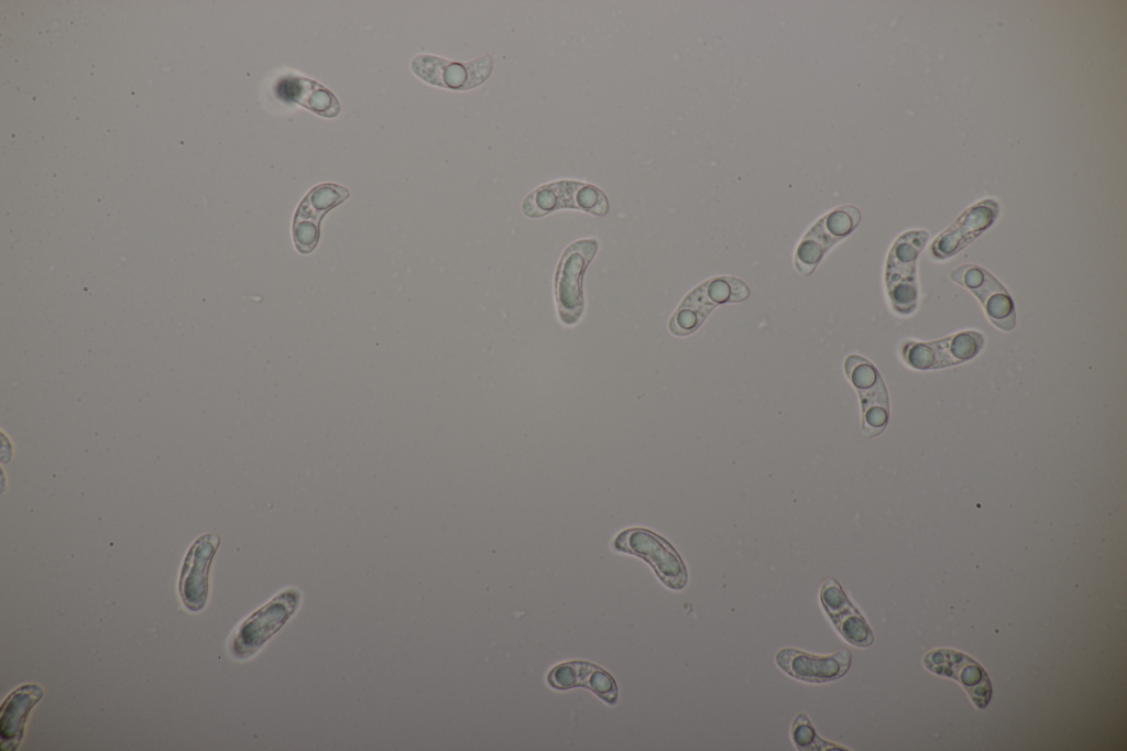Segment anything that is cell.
<instances>
[{"instance_id": "6da1fadb", "label": "cell", "mask_w": 1127, "mask_h": 751, "mask_svg": "<svg viewBox=\"0 0 1127 751\" xmlns=\"http://www.w3.org/2000/svg\"><path fill=\"white\" fill-rule=\"evenodd\" d=\"M926 230H910L894 242L886 263L887 294L895 312L911 314L918 305L917 259L928 240Z\"/></svg>"}, {"instance_id": "7a4b0ae2", "label": "cell", "mask_w": 1127, "mask_h": 751, "mask_svg": "<svg viewBox=\"0 0 1127 751\" xmlns=\"http://www.w3.org/2000/svg\"><path fill=\"white\" fill-rule=\"evenodd\" d=\"M747 285L732 276L712 277L692 290L681 302L669 322V329L676 336L696 331L711 311L723 303L746 300Z\"/></svg>"}, {"instance_id": "3957f363", "label": "cell", "mask_w": 1127, "mask_h": 751, "mask_svg": "<svg viewBox=\"0 0 1127 751\" xmlns=\"http://www.w3.org/2000/svg\"><path fill=\"white\" fill-rule=\"evenodd\" d=\"M614 547L645 559L664 584L681 589L687 583V572L677 551L658 534L642 527L621 532Z\"/></svg>"}, {"instance_id": "277c9868", "label": "cell", "mask_w": 1127, "mask_h": 751, "mask_svg": "<svg viewBox=\"0 0 1127 751\" xmlns=\"http://www.w3.org/2000/svg\"><path fill=\"white\" fill-rule=\"evenodd\" d=\"M597 250L595 239L578 240L560 258L555 276V294L558 313L565 324H575L583 312L582 276Z\"/></svg>"}, {"instance_id": "5b68a950", "label": "cell", "mask_w": 1127, "mask_h": 751, "mask_svg": "<svg viewBox=\"0 0 1127 751\" xmlns=\"http://www.w3.org/2000/svg\"><path fill=\"white\" fill-rule=\"evenodd\" d=\"M844 370L860 395L862 433L866 437H875L883 433L889 418L886 385L874 364L861 356H849Z\"/></svg>"}, {"instance_id": "8992f818", "label": "cell", "mask_w": 1127, "mask_h": 751, "mask_svg": "<svg viewBox=\"0 0 1127 751\" xmlns=\"http://www.w3.org/2000/svg\"><path fill=\"white\" fill-rule=\"evenodd\" d=\"M560 208H578L603 216L609 210V203L601 189L576 181L543 185L523 202V211L529 217H540Z\"/></svg>"}, {"instance_id": "52a82bcc", "label": "cell", "mask_w": 1127, "mask_h": 751, "mask_svg": "<svg viewBox=\"0 0 1127 751\" xmlns=\"http://www.w3.org/2000/svg\"><path fill=\"white\" fill-rule=\"evenodd\" d=\"M298 598L294 589H288L248 617L231 639V654L236 659H247L261 649L293 613Z\"/></svg>"}, {"instance_id": "ba28073f", "label": "cell", "mask_w": 1127, "mask_h": 751, "mask_svg": "<svg viewBox=\"0 0 1127 751\" xmlns=\"http://www.w3.org/2000/svg\"><path fill=\"white\" fill-rule=\"evenodd\" d=\"M860 210L842 206L819 219L800 241L795 253V265L802 275L811 274L825 252L850 235L858 225Z\"/></svg>"}, {"instance_id": "9c48e42d", "label": "cell", "mask_w": 1127, "mask_h": 751, "mask_svg": "<svg viewBox=\"0 0 1127 751\" xmlns=\"http://www.w3.org/2000/svg\"><path fill=\"white\" fill-rule=\"evenodd\" d=\"M981 333L969 330L928 342H907L902 356L908 366L918 370L940 369L974 358L982 349Z\"/></svg>"}, {"instance_id": "30bf717a", "label": "cell", "mask_w": 1127, "mask_h": 751, "mask_svg": "<svg viewBox=\"0 0 1127 751\" xmlns=\"http://www.w3.org/2000/svg\"><path fill=\"white\" fill-rule=\"evenodd\" d=\"M950 277L980 300L993 325L1005 331L1014 329L1016 312L1013 298L993 274L980 265L964 264L955 268Z\"/></svg>"}, {"instance_id": "8fae6325", "label": "cell", "mask_w": 1127, "mask_h": 751, "mask_svg": "<svg viewBox=\"0 0 1127 751\" xmlns=\"http://www.w3.org/2000/svg\"><path fill=\"white\" fill-rule=\"evenodd\" d=\"M348 188L324 183L311 188L300 202L293 221V239L300 253L311 252L319 240L320 220L349 197Z\"/></svg>"}, {"instance_id": "7c38bea8", "label": "cell", "mask_w": 1127, "mask_h": 751, "mask_svg": "<svg viewBox=\"0 0 1127 751\" xmlns=\"http://www.w3.org/2000/svg\"><path fill=\"white\" fill-rule=\"evenodd\" d=\"M412 70L424 81L449 89H470L482 84L492 70L489 55L469 63L451 62L433 55L415 56Z\"/></svg>"}, {"instance_id": "4fadbf2b", "label": "cell", "mask_w": 1127, "mask_h": 751, "mask_svg": "<svg viewBox=\"0 0 1127 751\" xmlns=\"http://www.w3.org/2000/svg\"><path fill=\"white\" fill-rule=\"evenodd\" d=\"M219 543L218 535L204 534L193 543L184 558L178 592L182 602L192 612L200 611L206 606L210 565Z\"/></svg>"}, {"instance_id": "5bb4252c", "label": "cell", "mask_w": 1127, "mask_h": 751, "mask_svg": "<svg viewBox=\"0 0 1127 751\" xmlns=\"http://www.w3.org/2000/svg\"><path fill=\"white\" fill-rule=\"evenodd\" d=\"M923 663L931 672L958 679L970 695L974 705L985 708L992 696V685L986 672L972 657L950 649L929 652Z\"/></svg>"}, {"instance_id": "9a60e30c", "label": "cell", "mask_w": 1127, "mask_h": 751, "mask_svg": "<svg viewBox=\"0 0 1127 751\" xmlns=\"http://www.w3.org/2000/svg\"><path fill=\"white\" fill-rule=\"evenodd\" d=\"M776 664L787 675L807 683H827L841 678L851 667L852 653L843 649L829 655H814L794 647L776 653Z\"/></svg>"}, {"instance_id": "2e32d148", "label": "cell", "mask_w": 1127, "mask_h": 751, "mask_svg": "<svg viewBox=\"0 0 1127 751\" xmlns=\"http://www.w3.org/2000/svg\"><path fill=\"white\" fill-rule=\"evenodd\" d=\"M998 204L993 199L978 202L964 210L931 246L937 259H947L973 241L995 221Z\"/></svg>"}, {"instance_id": "e0dca14e", "label": "cell", "mask_w": 1127, "mask_h": 751, "mask_svg": "<svg viewBox=\"0 0 1127 751\" xmlns=\"http://www.w3.org/2000/svg\"><path fill=\"white\" fill-rule=\"evenodd\" d=\"M820 600L832 623L849 643L861 647L873 643L871 628L836 580L829 579L822 585Z\"/></svg>"}, {"instance_id": "ac0fdd59", "label": "cell", "mask_w": 1127, "mask_h": 751, "mask_svg": "<svg viewBox=\"0 0 1127 751\" xmlns=\"http://www.w3.org/2000/svg\"><path fill=\"white\" fill-rule=\"evenodd\" d=\"M43 695L44 690L39 684L30 683L19 686L6 697L0 715L1 751H14L19 748L29 715Z\"/></svg>"}, {"instance_id": "d6986e66", "label": "cell", "mask_w": 1127, "mask_h": 751, "mask_svg": "<svg viewBox=\"0 0 1127 751\" xmlns=\"http://www.w3.org/2000/svg\"><path fill=\"white\" fill-rule=\"evenodd\" d=\"M548 683L557 689L583 686L610 704L617 700V687L613 677L603 668L584 661L558 664L548 674Z\"/></svg>"}, {"instance_id": "ffe728a7", "label": "cell", "mask_w": 1127, "mask_h": 751, "mask_svg": "<svg viewBox=\"0 0 1127 751\" xmlns=\"http://www.w3.org/2000/svg\"><path fill=\"white\" fill-rule=\"evenodd\" d=\"M276 95L322 117L332 118L340 112V102L336 96L322 85L306 77H283L276 85Z\"/></svg>"}, {"instance_id": "44dd1931", "label": "cell", "mask_w": 1127, "mask_h": 751, "mask_svg": "<svg viewBox=\"0 0 1127 751\" xmlns=\"http://www.w3.org/2000/svg\"><path fill=\"white\" fill-rule=\"evenodd\" d=\"M791 738L799 750H846L820 738L805 714L795 718L791 726Z\"/></svg>"}]
</instances>
